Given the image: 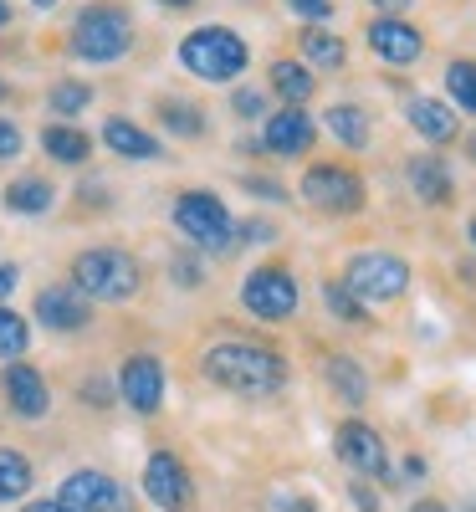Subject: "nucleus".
<instances>
[{
	"label": "nucleus",
	"instance_id": "nucleus-1",
	"mask_svg": "<svg viewBox=\"0 0 476 512\" xmlns=\"http://www.w3.org/2000/svg\"><path fill=\"white\" fill-rule=\"evenodd\" d=\"M200 369H205V379L221 384V390L251 395V400L277 395L282 384H287L282 354H272V349H262V344H215V349L200 359Z\"/></svg>",
	"mask_w": 476,
	"mask_h": 512
},
{
	"label": "nucleus",
	"instance_id": "nucleus-2",
	"mask_svg": "<svg viewBox=\"0 0 476 512\" xmlns=\"http://www.w3.org/2000/svg\"><path fill=\"white\" fill-rule=\"evenodd\" d=\"M139 262L118 246H93L72 262V287L82 297H98V303H123V297L139 292Z\"/></svg>",
	"mask_w": 476,
	"mask_h": 512
},
{
	"label": "nucleus",
	"instance_id": "nucleus-3",
	"mask_svg": "<svg viewBox=\"0 0 476 512\" xmlns=\"http://www.w3.org/2000/svg\"><path fill=\"white\" fill-rule=\"evenodd\" d=\"M180 62H185V72H195V77H205V82H236V77L246 72L251 52H246V41H241L236 31H226V26H200V31H190V36L180 41Z\"/></svg>",
	"mask_w": 476,
	"mask_h": 512
},
{
	"label": "nucleus",
	"instance_id": "nucleus-4",
	"mask_svg": "<svg viewBox=\"0 0 476 512\" xmlns=\"http://www.w3.org/2000/svg\"><path fill=\"white\" fill-rule=\"evenodd\" d=\"M67 47L82 62H118L128 47H134V21H128L118 6H88L72 21Z\"/></svg>",
	"mask_w": 476,
	"mask_h": 512
},
{
	"label": "nucleus",
	"instance_id": "nucleus-5",
	"mask_svg": "<svg viewBox=\"0 0 476 512\" xmlns=\"http://www.w3.org/2000/svg\"><path fill=\"white\" fill-rule=\"evenodd\" d=\"M175 226L200 251H231V241H236V221L226 216L221 195H210V190H185L175 200Z\"/></svg>",
	"mask_w": 476,
	"mask_h": 512
},
{
	"label": "nucleus",
	"instance_id": "nucleus-6",
	"mask_svg": "<svg viewBox=\"0 0 476 512\" xmlns=\"http://www.w3.org/2000/svg\"><path fill=\"white\" fill-rule=\"evenodd\" d=\"M343 287H349L359 303H395L410 287V267L389 251H359L349 267H343Z\"/></svg>",
	"mask_w": 476,
	"mask_h": 512
},
{
	"label": "nucleus",
	"instance_id": "nucleus-7",
	"mask_svg": "<svg viewBox=\"0 0 476 512\" xmlns=\"http://www.w3.org/2000/svg\"><path fill=\"white\" fill-rule=\"evenodd\" d=\"M241 303L262 323H287L297 313V277L287 267H256L241 287Z\"/></svg>",
	"mask_w": 476,
	"mask_h": 512
},
{
	"label": "nucleus",
	"instance_id": "nucleus-8",
	"mask_svg": "<svg viewBox=\"0 0 476 512\" xmlns=\"http://www.w3.org/2000/svg\"><path fill=\"white\" fill-rule=\"evenodd\" d=\"M302 195H308V205L328 210V216H354L364 205V180L343 164H313L302 175Z\"/></svg>",
	"mask_w": 476,
	"mask_h": 512
},
{
	"label": "nucleus",
	"instance_id": "nucleus-9",
	"mask_svg": "<svg viewBox=\"0 0 476 512\" xmlns=\"http://www.w3.org/2000/svg\"><path fill=\"white\" fill-rule=\"evenodd\" d=\"M57 507L62 512H134L128 492L103 472H72L57 492Z\"/></svg>",
	"mask_w": 476,
	"mask_h": 512
},
{
	"label": "nucleus",
	"instance_id": "nucleus-10",
	"mask_svg": "<svg viewBox=\"0 0 476 512\" xmlns=\"http://www.w3.org/2000/svg\"><path fill=\"white\" fill-rule=\"evenodd\" d=\"M333 451L354 466L359 477H389V451H384V441H379V431L374 425H364V420H343L338 425V436H333Z\"/></svg>",
	"mask_w": 476,
	"mask_h": 512
},
{
	"label": "nucleus",
	"instance_id": "nucleus-11",
	"mask_svg": "<svg viewBox=\"0 0 476 512\" xmlns=\"http://www.w3.org/2000/svg\"><path fill=\"white\" fill-rule=\"evenodd\" d=\"M369 47H374V57H384L389 67H415L420 52H425V36H420L410 21H400V16H379V21L369 26Z\"/></svg>",
	"mask_w": 476,
	"mask_h": 512
},
{
	"label": "nucleus",
	"instance_id": "nucleus-12",
	"mask_svg": "<svg viewBox=\"0 0 476 512\" xmlns=\"http://www.w3.org/2000/svg\"><path fill=\"white\" fill-rule=\"evenodd\" d=\"M313 139H318V123L302 113V108H282V113H272L267 128H262V149H267V154H282V159L308 154Z\"/></svg>",
	"mask_w": 476,
	"mask_h": 512
},
{
	"label": "nucleus",
	"instance_id": "nucleus-13",
	"mask_svg": "<svg viewBox=\"0 0 476 512\" xmlns=\"http://www.w3.org/2000/svg\"><path fill=\"white\" fill-rule=\"evenodd\" d=\"M144 492H149V502L164 507V512H175V507H185V502L195 497L190 472H185V466L169 456V451L149 456V466H144Z\"/></svg>",
	"mask_w": 476,
	"mask_h": 512
},
{
	"label": "nucleus",
	"instance_id": "nucleus-14",
	"mask_svg": "<svg viewBox=\"0 0 476 512\" xmlns=\"http://www.w3.org/2000/svg\"><path fill=\"white\" fill-rule=\"evenodd\" d=\"M118 384H123V400L134 405L139 415H154L164 405V369H159L154 354H134V359L123 364Z\"/></svg>",
	"mask_w": 476,
	"mask_h": 512
},
{
	"label": "nucleus",
	"instance_id": "nucleus-15",
	"mask_svg": "<svg viewBox=\"0 0 476 512\" xmlns=\"http://www.w3.org/2000/svg\"><path fill=\"white\" fill-rule=\"evenodd\" d=\"M36 318L57 328V333H72V328H88V297H82L72 282H57V287H41L36 292Z\"/></svg>",
	"mask_w": 476,
	"mask_h": 512
},
{
	"label": "nucleus",
	"instance_id": "nucleus-16",
	"mask_svg": "<svg viewBox=\"0 0 476 512\" xmlns=\"http://www.w3.org/2000/svg\"><path fill=\"white\" fill-rule=\"evenodd\" d=\"M6 400L21 420H41L52 410V395H47V379H41L31 364H11L6 369Z\"/></svg>",
	"mask_w": 476,
	"mask_h": 512
},
{
	"label": "nucleus",
	"instance_id": "nucleus-17",
	"mask_svg": "<svg viewBox=\"0 0 476 512\" xmlns=\"http://www.w3.org/2000/svg\"><path fill=\"white\" fill-rule=\"evenodd\" d=\"M405 118H410L415 134L430 139V144H451V139H456V128H461V118H456L441 98H410Z\"/></svg>",
	"mask_w": 476,
	"mask_h": 512
},
{
	"label": "nucleus",
	"instance_id": "nucleus-18",
	"mask_svg": "<svg viewBox=\"0 0 476 512\" xmlns=\"http://www.w3.org/2000/svg\"><path fill=\"white\" fill-rule=\"evenodd\" d=\"M405 175H410V190H415L425 205H446V200H451V169H446L441 154H415Z\"/></svg>",
	"mask_w": 476,
	"mask_h": 512
},
{
	"label": "nucleus",
	"instance_id": "nucleus-19",
	"mask_svg": "<svg viewBox=\"0 0 476 512\" xmlns=\"http://www.w3.org/2000/svg\"><path fill=\"white\" fill-rule=\"evenodd\" d=\"M103 144H108L113 154H123V159H159V144L144 134L139 123H128V118H108Z\"/></svg>",
	"mask_w": 476,
	"mask_h": 512
},
{
	"label": "nucleus",
	"instance_id": "nucleus-20",
	"mask_svg": "<svg viewBox=\"0 0 476 512\" xmlns=\"http://www.w3.org/2000/svg\"><path fill=\"white\" fill-rule=\"evenodd\" d=\"M323 123H328V134H333L343 149H364V144H369V113L354 108V103H333V108L323 113Z\"/></svg>",
	"mask_w": 476,
	"mask_h": 512
},
{
	"label": "nucleus",
	"instance_id": "nucleus-21",
	"mask_svg": "<svg viewBox=\"0 0 476 512\" xmlns=\"http://www.w3.org/2000/svg\"><path fill=\"white\" fill-rule=\"evenodd\" d=\"M323 374H328V384L338 390L343 405H364V400H369V379H364V369H359L349 354H333V359L323 364Z\"/></svg>",
	"mask_w": 476,
	"mask_h": 512
},
{
	"label": "nucleus",
	"instance_id": "nucleus-22",
	"mask_svg": "<svg viewBox=\"0 0 476 512\" xmlns=\"http://www.w3.org/2000/svg\"><path fill=\"white\" fill-rule=\"evenodd\" d=\"M41 149H47L57 164H82V159L93 154L88 134H82V128H72V123H52L47 134H41Z\"/></svg>",
	"mask_w": 476,
	"mask_h": 512
},
{
	"label": "nucleus",
	"instance_id": "nucleus-23",
	"mask_svg": "<svg viewBox=\"0 0 476 512\" xmlns=\"http://www.w3.org/2000/svg\"><path fill=\"white\" fill-rule=\"evenodd\" d=\"M272 88L287 98V108H302L313 98V88H318V77L302 67V62H272Z\"/></svg>",
	"mask_w": 476,
	"mask_h": 512
},
{
	"label": "nucleus",
	"instance_id": "nucleus-24",
	"mask_svg": "<svg viewBox=\"0 0 476 512\" xmlns=\"http://www.w3.org/2000/svg\"><path fill=\"white\" fill-rule=\"evenodd\" d=\"M302 57H308L313 67H343L349 62V47H343V36L313 26V31H302Z\"/></svg>",
	"mask_w": 476,
	"mask_h": 512
},
{
	"label": "nucleus",
	"instance_id": "nucleus-25",
	"mask_svg": "<svg viewBox=\"0 0 476 512\" xmlns=\"http://www.w3.org/2000/svg\"><path fill=\"white\" fill-rule=\"evenodd\" d=\"M6 205L16 210V216H41V210H52V185L36 180V175H26V180H16V185L6 190Z\"/></svg>",
	"mask_w": 476,
	"mask_h": 512
},
{
	"label": "nucleus",
	"instance_id": "nucleus-26",
	"mask_svg": "<svg viewBox=\"0 0 476 512\" xmlns=\"http://www.w3.org/2000/svg\"><path fill=\"white\" fill-rule=\"evenodd\" d=\"M31 487V461L21 451H6L0 446V502H11Z\"/></svg>",
	"mask_w": 476,
	"mask_h": 512
},
{
	"label": "nucleus",
	"instance_id": "nucleus-27",
	"mask_svg": "<svg viewBox=\"0 0 476 512\" xmlns=\"http://www.w3.org/2000/svg\"><path fill=\"white\" fill-rule=\"evenodd\" d=\"M446 93H451V103L461 108V113H476V62H451L446 67Z\"/></svg>",
	"mask_w": 476,
	"mask_h": 512
},
{
	"label": "nucleus",
	"instance_id": "nucleus-28",
	"mask_svg": "<svg viewBox=\"0 0 476 512\" xmlns=\"http://www.w3.org/2000/svg\"><path fill=\"white\" fill-rule=\"evenodd\" d=\"M26 344H31L26 318H21V313H11V308H0V359H21V354H26Z\"/></svg>",
	"mask_w": 476,
	"mask_h": 512
},
{
	"label": "nucleus",
	"instance_id": "nucleus-29",
	"mask_svg": "<svg viewBox=\"0 0 476 512\" xmlns=\"http://www.w3.org/2000/svg\"><path fill=\"white\" fill-rule=\"evenodd\" d=\"M88 103H93L88 82H57V88H52V113H62V118H77Z\"/></svg>",
	"mask_w": 476,
	"mask_h": 512
},
{
	"label": "nucleus",
	"instance_id": "nucleus-30",
	"mask_svg": "<svg viewBox=\"0 0 476 512\" xmlns=\"http://www.w3.org/2000/svg\"><path fill=\"white\" fill-rule=\"evenodd\" d=\"M323 303H328L333 318H343V323H364V303H359V297L343 287V282H328V287H323Z\"/></svg>",
	"mask_w": 476,
	"mask_h": 512
},
{
	"label": "nucleus",
	"instance_id": "nucleus-31",
	"mask_svg": "<svg viewBox=\"0 0 476 512\" xmlns=\"http://www.w3.org/2000/svg\"><path fill=\"white\" fill-rule=\"evenodd\" d=\"M159 118H164V128H175V134H185V139L205 128V118H200L190 103H164V108H159Z\"/></svg>",
	"mask_w": 476,
	"mask_h": 512
},
{
	"label": "nucleus",
	"instance_id": "nucleus-32",
	"mask_svg": "<svg viewBox=\"0 0 476 512\" xmlns=\"http://www.w3.org/2000/svg\"><path fill=\"white\" fill-rule=\"evenodd\" d=\"M231 108L241 113V118H256V113H267V98L256 93V88H236V98H231Z\"/></svg>",
	"mask_w": 476,
	"mask_h": 512
},
{
	"label": "nucleus",
	"instance_id": "nucleus-33",
	"mask_svg": "<svg viewBox=\"0 0 476 512\" xmlns=\"http://www.w3.org/2000/svg\"><path fill=\"white\" fill-rule=\"evenodd\" d=\"M287 6H292L302 21H318V26L333 16V0H287Z\"/></svg>",
	"mask_w": 476,
	"mask_h": 512
},
{
	"label": "nucleus",
	"instance_id": "nucleus-34",
	"mask_svg": "<svg viewBox=\"0 0 476 512\" xmlns=\"http://www.w3.org/2000/svg\"><path fill=\"white\" fill-rule=\"evenodd\" d=\"M21 154V128L0 118V159H16Z\"/></svg>",
	"mask_w": 476,
	"mask_h": 512
},
{
	"label": "nucleus",
	"instance_id": "nucleus-35",
	"mask_svg": "<svg viewBox=\"0 0 476 512\" xmlns=\"http://www.w3.org/2000/svg\"><path fill=\"white\" fill-rule=\"evenodd\" d=\"M241 231H246V236H241V241H272V236H277V231H272V226H267V221H246V226H241Z\"/></svg>",
	"mask_w": 476,
	"mask_h": 512
},
{
	"label": "nucleus",
	"instance_id": "nucleus-36",
	"mask_svg": "<svg viewBox=\"0 0 476 512\" xmlns=\"http://www.w3.org/2000/svg\"><path fill=\"white\" fill-rule=\"evenodd\" d=\"M369 6H379L384 16H400V11H410V0H369Z\"/></svg>",
	"mask_w": 476,
	"mask_h": 512
},
{
	"label": "nucleus",
	"instance_id": "nucleus-37",
	"mask_svg": "<svg viewBox=\"0 0 476 512\" xmlns=\"http://www.w3.org/2000/svg\"><path fill=\"white\" fill-rule=\"evenodd\" d=\"M16 292V267H0V297Z\"/></svg>",
	"mask_w": 476,
	"mask_h": 512
},
{
	"label": "nucleus",
	"instance_id": "nucleus-38",
	"mask_svg": "<svg viewBox=\"0 0 476 512\" xmlns=\"http://www.w3.org/2000/svg\"><path fill=\"white\" fill-rule=\"evenodd\" d=\"M175 272H180V282H185V287H195V282H200V272H195V262H175Z\"/></svg>",
	"mask_w": 476,
	"mask_h": 512
},
{
	"label": "nucleus",
	"instance_id": "nucleus-39",
	"mask_svg": "<svg viewBox=\"0 0 476 512\" xmlns=\"http://www.w3.org/2000/svg\"><path fill=\"white\" fill-rule=\"evenodd\" d=\"M251 190L262 195V200H282V190H277V185H267V180H251Z\"/></svg>",
	"mask_w": 476,
	"mask_h": 512
},
{
	"label": "nucleus",
	"instance_id": "nucleus-40",
	"mask_svg": "<svg viewBox=\"0 0 476 512\" xmlns=\"http://www.w3.org/2000/svg\"><path fill=\"white\" fill-rule=\"evenodd\" d=\"M354 502H359V512H374V497H369L364 487H354Z\"/></svg>",
	"mask_w": 476,
	"mask_h": 512
},
{
	"label": "nucleus",
	"instance_id": "nucleus-41",
	"mask_svg": "<svg viewBox=\"0 0 476 512\" xmlns=\"http://www.w3.org/2000/svg\"><path fill=\"white\" fill-rule=\"evenodd\" d=\"M410 512H451V507H446V502H415Z\"/></svg>",
	"mask_w": 476,
	"mask_h": 512
},
{
	"label": "nucleus",
	"instance_id": "nucleus-42",
	"mask_svg": "<svg viewBox=\"0 0 476 512\" xmlns=\"http://www.w3.org/2000/svg\"><path fill=\"white\" fill-rule=\"evenodd\" d=\"M21 512H62L57 502H31V507H21Z\"/></svg>",
	"mask_w": 476,
	"mask_h": 512
},
{
	"label": "nucleus",
	"instance_id": "nucleus-43",
	"mask_svg": "<svg viewBox=\"0 0 476 512\" xmlns=\"http://www.w3.org/2000/svg\"><path fill=\"white\" fill-rule=\"evenodd\" d=\"M159 6H175V11H185V6H195V0H159Z\"/></svg>",
	"mask_w": 476,
	"mask_h": 512
},
{
	"label": "nucleus",
	"instance_id": "nucleus-44",
	"mask_svg": "<svg viewBox=\"0 0 476 512\" xmlns=\"http://www.w3.org/2000/svg\"><path fill=\"white\" fill-rule=\"evenodd\" d=\"M11 21V6H6V0H0V26H6Z\"/></svg>",
	"mask_w": 476,
	"mask_h": 512
},
{
	"label": "nucleus",
	"instance_id": "nucleus-45",
	"mask_svg": "<svg viewBox=\"0 0 476 512\" xmlns=\"http://www.w3.org/2000/svg\"><path fill=\"white\" fill-rule=\"evenodd\" d=\"M31 6H41V11H52V6H57V0H31Z\"/></svg>",
	"mask_w": 476,
	"mask_h": 512
},
{
	"label": "nucleus",
	"instance_id": "nucleus-46",
	"mask_svg": "<svg viewBox=\"0 0 476 512\" xmlns=\"http://www.w3.org/2000/svg\"><path fill=\"white\" fill-rule=\"evenodd\" d=\"M466 154H471V159H476V139H466Z\"/></svg>",
	"mask_w": 476,
	"mask_h": 512
},
{
	"label": "nucleus",
	"instance_id": "nucleus-47",
	"mask_svg": "<svg viewBox=\"0 0 476 512\" xmlns=\"http://www.w3.org/2000/svg\"><path fill=\"white\" fill-rule=\"evenodd\" d=\"M471 246H476V216H471Z\"/></svg>",
	"mask_w": 476,
	"mask_h": 512
},
{
	"label": "nucleus",
	"instance_id": "nucleus-48",
	"mask_svg": "<svg viewBox=\"0 0 476 512\" xmlns=\"http://www.w3.org/2000/svg\"><path fill=\"white\" fill-rule=\"evenodd\" d=\"M0 98H6V82H0Z\"/></svg>",
	"mask_w": 476,
	"mask_h": 512
}]
</instances>
